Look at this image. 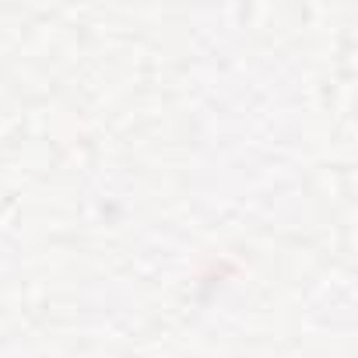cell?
Returning <instances> with one entry per match:
<instances>
[]
</instances>
